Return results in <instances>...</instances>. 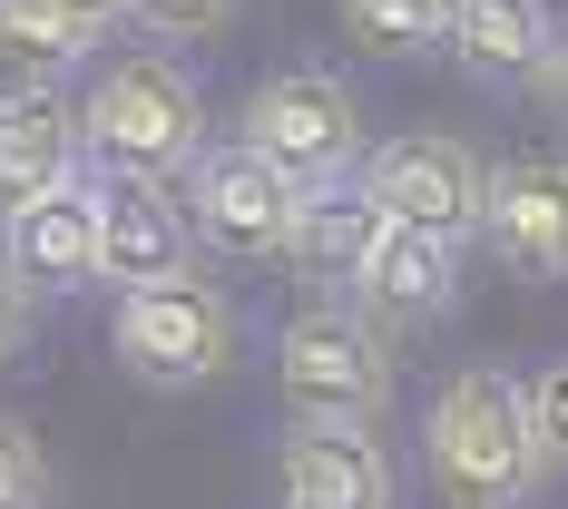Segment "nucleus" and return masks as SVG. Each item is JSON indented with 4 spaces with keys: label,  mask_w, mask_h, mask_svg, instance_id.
<instances>
[{
    "label": "nucleus",
    "mask_w": 568,
    "mask_h": 509,
    "mask_svg": "<svg viewBox=\"0 0 568 509\" xmlns=\"http://www.w3.org/2000/svg\"><path fill=\"white\" fill-rule=\"evenodd\" d=\"M422 460L442 480L452 509H519L539 480H549V451H539V421H529V383L470 363L452 373L432 411H422Z\"/></svg>",
    "instance_id": "nucleus-1"
},
{
    "label": "nucleus",
    "mask_w": 568,
    "mask_h": 509,
    "mask_svg": "<svg viewBox=\"0 0 568 509\" xmlns=\"http://www.w3.org/2000/svg\"><path fill=\"white\" fill-rule=\"evenodd\" d=\"M79 138H89V157L109 176L168 186V176H186L206 157V99H196V79H186L168 50H128V59H109V69L89 79Z\"/></svg>",
    "instance_id": "nucleus-2"
},
{
    "label": "nucleus",
    "mask_w": 568,
    "mask_h": 509,
    "mask_svg": "<svg viewBox=\"0 0 568 509\" xmlns=\"http://www.w3.org/2000/svg\"><path fill=\"white\" fill-rule=\"evenodd\" d=\"M275 393L304 431H373L393 411V343L353 304H314L275 343Z\"/></svg>",
    "instance_id": "nucleus-3"
},
{
    "label": "nucleus",
    "mask_w": 568,
    "mask_h": 509,
    "mask_svg": "<svg viewBox=\"0 0 568 509\" xmlns=\"http://www.w3.org/2000/svg\"><path fill=\"white\" fill-rule=\"evenodd\" d=\"M235 138H245L265 167H284L304 196L363 176V99L343 89L334 69H275V79H255Z\"/></svg>",
    "instance_id": "nucleus-4"
},
{
    "label": "nucleus",
    "mask_w": 568,
    "mask_h": 509,
    "mask_svg": "<svg viewBox=\"0 0 568 509\" xmlns=\"http://www.w3.org/2000/svg\"><path fill=\"white\" fill-rule=\"evenodd\" d=\"M109 343H118V363H128L148 393H196V383H216L235 363V304L206 275L138 284V294H118Z\"/></svg>",
    "instance_id": "nucleus-5"
},
{
    "label": "nucleus",
    "mask_w": 568,
    "mask_h": 509,
    "mask_svg": "<svg viewBox=\"0 0 568 509\" xmlns=\"http://www.w3.org/2000/svg\"><path fill=\"white\" fill-rule=\"evenodd\" d=\"M186 226L206 255H235V265H275L294 255V226H304V186L284 167H265L245 138L235 147H206L186 167Z\"/></svg>",
    "instance_id": "nucleus-6"
},
{
    "label": "nucleus",
    "mask_w": 568,
    "mask_h": 509,
    "mask_svg": "<svg viewBox=\"0 0 568 509\" xmlns=\"http://www.w3.org/2000/svg\"><path fill=\"white\" fill-rule=\"evenodd\" d=\"M363 186H373V206L393 216V226H422V235H480V206H490V167L442 138V128H412V138H383L373 157H363Z\"/></svg>",
    "instance_id": "nucleus-7"
},
{
    "label": "nucleus",
    "mask_w": 568,
    "mask_h": 509,
    "mask_svg": "<svg viewBox=\"0 0 568 509\" xmlns=\"http://www.w3.org/2000/svg\"><path fill=\"white\" fill-rule=\"evenodd\" d=\"M196 275V226H186V196L148 186V176H99V284L138 294V284Z\"/></svg>",
    "instance_id": "nucleus-8"
},
{
    "label": "nucleus",
    "mask_w": 568,
    "mask_h": 509,
    "mask_svg": "<svg viewBox=\"0 0 568 509\" xmlns=\"http://www.w3.org/2000/svg\"><path fill=\"white\" fill-rule=\"evenodd\" d=\"M490 255L529 284H568V157H510L490 167V206H480Z\"/></svg>",
    "instance_id": "nucleus-9"
},
{
    "label": "nucleus",
    "mask_w": 568,
    "mask_h": 509,
    "mask_svg": "<svg viewBox=\"0 0 568 509\" xmlns=\"http://www.w3.org/2000/svg\"><path fill=\"white\" fill-rule=\"evenodd\" d=\"M0 255H10V275L30 294H89L99 284V186L69 176L50 196L10 206L0 216Z\"/></svg>",
    "instance_id": "nucleus-10"
},
{
    "label": "nucleus",
    "mask_w": 568,
    "mask_h": 509,
    "mask_svg": "<svg viewBox=\"0 0 568 509\" xmlns=\"http://www.w3.org/2000/svg\"><path fill=\"white\" fill-rule=\"evenodd\" d=\"M79 157H89V138H79V99H59L50 79L0 89V216L30 206V196H50V186H69Z\"/></svg>",
    "instance_id": "nucleus-11"
},
{
    "label": "nucleus",
    "mask_w": 568,
    "mask_h": 509,
    "mask_svg": "<svg viewBox=\"0 0 568 509\" xmlns=\"http://www.w3.org/2000/svg\"><path fill=\"white\" fill-rule=\"evenodd\" d=\"M275 490L284 509H402V480H393V451L373 431H284V460H275Z\"/></svg>",
    "instance_id": "nucleus-12"
},
{
    "label": "nucleus",
    "mask_w": 568,
    "mask_h": 509,
    "mask_svg": "<svg viewBox=\"0 0 568 509\" xmlns=\"http://www.w3.org/2000/svg\"><path fill=\"white\" fill-rule=\"evenodd\" d=\"M452 304H460V245L422 226H393L353 284V314H373V324H442Z\"/></svg>",
    "instance_id": "nucleus-13"
},
{
    "label": "nucleus",
    "mask_w": 568,
    "mask_h": 509,
    "mask_svg": "<svg viewBox=\"0 0 568 509\" xmlns=\"http://www.w3.org/2000/svg\"><path fill=\"white\" fill-rule=\"evenodd\" d=\"M549 50H559L549 0H452V59L480 79V89H519V79H539Z\"/></svg>",
    "instance_id": "nucleus-14"
},
{
    "label": "nucleus",
    "mask_w": 568,
    "mask_h": 509,
    "mask_svg": "<svg viewBox=\"0 0 568 509\" xmlns=\"http://www.w3.org/2000/svg\"><path fill=\"white\" fill-rule=\"evenodd\" d=\"M383 235H393V216L373 206V186H363V176H343V186H314V196H304V226H294V265H304L314 284H334V294H353Z\"/></svg>",
    "instance_id": "nucleus-15"
},
{
    "label": "nucleus",
    "mask_w": 568,
    "mask_h": 509,
    "mask_svg": "<svg viewBox=\"0 0 568 509\" xmlns=\"http://www.w3.org/2000/svg\"><path fill=\"white\" fill-rule=\"evenodd\" d=\"M353 40L383 59H412V50H452V0H343Z\"/></svg>",
    "instance_id": "nucleus-16"
},
{
    "label": "nucleus",
    "mask_w": 568,
    "mask_h": 509,
    "mask_svg": "<svg viewBox=\"0 0 568 509\" xmlns=\"http://www.w3.org/2000/svg\"><path fill=\"white\" fill-rule=\"evenodd\" d=\"M0 40H10L20 59H50V69L99 50V30H89L79 10H59V0H0Z\"/></svg>",
    "instance_id": "nucleus-17"
},
{
    "label": "nucleus",
    "mask_w": 568,
    "mask_h": 509,
    "mask_svg": "<svg viewBox=\"0 0 568 509\" xmlns=\"http://www.w3.org/2000/svg\"><path fill=\"white\" fill-rule=\"evenodd\" d=\"M0 509H50V451L30 421H0Z\"/></svg>",
    "instance_id": "nucleus-18"
},
{
    "label": "nucleus",
    "mask_w": 568,
    "mask_h": 509,
    "mask_svg": "<svg viewBox=\"0 0 568 509\" xmlns=\"http://www.w3.org/2000/svg\"><path fill=\"white\" fill-rule=\"evenodd\" d=\"M529 421H539V451H549V470H568V353L529 383Z\"/></svg>",
    "instance_id": "nucleus-19"
},
{
    "label": "nucleus",
    "mask_w": 568,
    "mask_h": 509,
    "mask_svg": "<svg viewBox=\"0 0 568 509\" xmlns=\"http://www.w3.org/2000/svg\"><path fill=\"white\" fill-rule=\"evenodd\" d=\"M128 20H138V30H158V40H196V30H216V20H226V0H128Z\"/></svg>",
    "instance_id": "nucleus-20"
},
{
    "label": "nucleus",
    "mask_w": 568,
    "mask_h": 509,
    "mask_svg": "<svg viewBox=\"0 0 568 509\" xmlns=\"http://www.w3.org/2000/svg\"><path fill=\"white\" fill-rule=\"evenodd\" d=\"M30 304H40V294L10 275V255H0V363H20V343H30Z\"/></svg>",
    "instance_id": "nucleus-21"
},
{
    "label": "nucleus",
    "mask_w": 568,
    "mask_h": 509,
    "mask_svg": "<svg viewBox=\"0 0 568 509\" xmlns=\"http://www.w3.org/2000/svg\"><path fill=\"white\" fill-rule=\"evenodd\" d=\"M539 99H549V118H568V30H559V50H549V69H539Z\"/></svg>",
    "instance_id": "nucleus-22"
},
{
    "label": "nucleus",
    "mask_w": 568,
    "mask_h": 509,
    "mask_svg": "<svg viewBox=\"0 0 568 509\" xmlns=\"http://www.w3.org/2000/svg\"><path fill=\"white\" fill-rule=\"evenodd\" d=\"M59 10H79V20H89V30H99V40H109L118 20H128V0H59Z\"/></svg>",
    "instance_id": "nucleus-23"
}]
</instances>
